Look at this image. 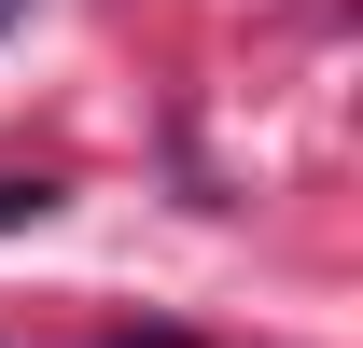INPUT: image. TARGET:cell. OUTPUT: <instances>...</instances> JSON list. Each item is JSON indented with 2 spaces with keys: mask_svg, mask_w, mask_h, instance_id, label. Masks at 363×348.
I'll return each instance as SVG.
<instances>
[{
  "mask_svg": "<svg viewBox=\"0 0 363 348\" xmlns=\"http://www.w3.org/2000/svg\"><path fill=\"white\" fill-rule=\"evenodd\" d=\"M112 348H182V335H112Z\"/></svg>",
  "mask_w": 363,
  "mask_h": 348,
  "instance_id": "cell-2",
  "label": "cell"
},
{
  "mask_svg": "<svg viewBox=\"0 0 363 348\" xmlns=\"http://www.w3.org/2000/svg\"><path fill=\"white\" fill-rule=\"evenodd\" d=\"M14 14H28V0H0V28H14Z\"/></svg>",
  "mask_w": 363,
  "mask_h": 348,
  "instance_id": "cell-3",
  "label": "cell"
},
{
  "mask_svg": "<svg viewBox=\"0 0 363 348\" xmlns=\"http://www.w3.org/2000/svg\"><path fill=\"white\" fill-rule=\"evenodd\" d=\"M28 223H56V181H14V168H0V237H28Z\"/></svg>",
  "mask_w": 363,
  "mask_h": 348,
  "instance_id": "cell-1",
  "label": "cell"
}]
</instances>
